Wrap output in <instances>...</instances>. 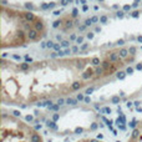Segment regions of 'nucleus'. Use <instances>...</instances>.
I'll return each mask as SVG.
<instances>
[{"mask_svg":"<svg viewBox=\"0 0 142 142\" xmlns=\"http://www.w3.org/2000/svg\"><path fill=\"white\" fill-rule=\"evenodd\" d=\"M0 142H44L36 128L24 122L14 113L1 115Z\"/></svg>","mask_w":142,"mask_h":142,"instance_id":"f257e3e1","label":"nucleus"},{"mask_svg":"<svg viewBox=\"0 0 142 142\" xmlns=\"http://www.w3.org/2000/svg\"><path fill=\"white\" fill-rule=\"evenodd\" d=\"M127 142H142V121L136 122V126L132 128Z\"/></svg>","mask_w":142,"mask_h":142,"instance_id":"f03ea898","label":"nucleus"},{"mask_svg":"<svg viewBox=\"0 0 142 142\" xmlns=\"http://www.w3.org/2000/svg\"><path fill=\"white\" fill-rule=\"evenodd\" d=\"M28 37H29V40H31V41H36V40H39V37H40V33H39L35 28H31V29H29V31H28Z\"/></svg>","mask_w":142,"mask_h":142,"instance_id":"7ed1b4c3","label":"nucleus"},{"mask_svg":"<svg viewBox=\"0 0 142 142\" xmlns=\"http://www.w3.org/2000/svg\"><path fill=\"white\" fill-rule=\"evenodd\" d=\"M107 60L112 64H118V62L121 64V57H120L118 52H115V51H112L107 55Z\"/></svg>","mask_w":142,"mask_h":142,"instance_id":"20e7f679","label":"nucleus"},{"mask_svg":"<svg viewBox=\"0 0 142 142\" xmlns=\"http://www.w3.org/2000/svg\"><path fill=\"white\" fill-rule=\"evenodd\" d=\"M23 16H24V19H25L28 23H35L36 19H37L33 11H25V13H23Z\"/></svg>","mask_w":142,"mask_h":142,"instance_id":"39448f33","label":"nucleus"},{"mask_svg":"<svg viewBox=\"0 0 142 142\" xmlns=\"http://www.w3.org/2000/svg\"><path fill=\"white\" fill-rule=\"evenodd\" d=\"M34 28L39 31V33H44V30H45V24H44V21L41 20V19H36V21L34 23Z\"/></svg>","mask_w":142,"mask_h":142,"instance_id":"423d86ee","label":"nucleus"},{"mask_svg":"<svg viewBox=\"0 0 142 142\" xmlns=\"http://www.w3.org/2000/svg\"><path fill=\"white\" fill-rule=\"evenodd\" d=\"M90 64L94 66V67H97V66H101V61H100V57H97V56H94L91 60H90Z\"/></svg>","mask_w":142,"mask_h":142,"instance_id":"0eeeda50","label":"nucleus"},{"mask_svg":"<svg viewBox=\"0 0 142 142\" xmlns=\"http://www.w3.org/2000/svg\"><path fill=\"white\" fill-rule=\"evenodd\" d=\"M77 142H104V141H101L100 138H82Z\"/></svg>","mask_w":142,"mask_h":142,"instance_id":"6e6552de","label":"nucleus"},{"mask_svg":"<svg viewBox=\"0 0 142 142\" xmlns=\"http://www.w3.org/2000/svg\"><path fill=\"white\" fill-rule=\"evenodd\" d=\"M65 28H64V30H67V29H70V28H72L74 25H75V23L72 21V20H65Z\"/></svg>","mask_w":142,"mask_h":142,"instance_id":"1a4fd4ad","label":"nucleus"},{"mask_svg":"<svg viewBox=\"0 0 142 142\" xmlns=\"http://www.w3.org/2000/svg\"><path fill=\"white\" fill-rule=\"evenodd\" d=\"M118 55H120L121 59H125V57H127V55H128V50H127V49H121L120 52H118Z\"/></svg>","mask_w":142,"mask_h":142,"instance_id":"9d476101","label":"nucleus"},{"mask_svg":"<svg viewBox=\"0 0 142 142\" xmlns=\"http://www.w3.org/2000/svg\"><path fill=\"white\" fill-rule=\"evenodd\" d=\"M126 71H118V72L116 74V77L117 79H120V80H122V79H125V76H126Z\"/></svg>","mask_w":142,"mask_h":142,"instance_id":"9b49d317","label":"nucleus"},{"mask_svg":"<svg viewBox=\"0 0 142 142\" xmlns=\"http://www.w3.org/2000/svg\"><path fill=\"white\" fill-rule=\"evenodd\" d=\"M107 21H108V18H107L106 15H101V16H100V23H101V24H106Z\"/></svg>","mask_w":142,"mask_h":142,"instance_id":"f8f14e48","label":"nucleus"},{"mask_svg":"<svg viewBox=\"0 0 142 142\" xmlns=\"http://www.w3.org/2000/svg\"><path fill=\"white\" fill-rule=\"evenodd\" d=\"M25 8L31 11V10H34V4L33 3H25Z\"/></svg>","mask_w":142,"mask_h":142,"instance_id":"ddd939ff","label":"nucleus"},{"mask_svg":"<svg viewBox=\"0 0 142 142\" xmlns=\"http://www.w3.org/2000/svg\"><path fill=\"white\" fill-rule=\"evenodd\" d=\"M40 9H41V10H47V9H50V5H49L47 3H42V4L40 5Z\"/></svg>","mask_w":142,"mask_h":142,"instance_id":"4468645a","label":"nucleus"},{"mask_svg":"<svg viewBox=\"0 0 142 142\" xmlns=\"http://www.w3.org/2000/svg\"><path fill=\"white\" fill-rule=\"evenodd\" d=\"M61 24H62V20H61V19H60V20H56V21L52 24V28H55V29H56V28H59Z\"/></svg>","mask_w":142,"mask_h":142,"instance_id":"2eb2a0df","label":"nucleus"},{"mask_svg":"<svg viewBox=\"0 0 142 142\" xmlns=\"http://www.w3.org/2000/svg\"><path fill=\"white\" fill-rule=\"evenodd\" d=\"M131 8H132L131 5H128V4H126V5H123V8H122V10H123L125 13H127V11H130V10H131Z\"/></svg>","mask_w":142,"mask_h":142,"instance_id":"dca6fc26","label":"nucleus"},{"mask_svg":"<svg viewBox=\"0 0 142 142\" xmlns=\"http://www.w3.org/2000/svg\"><path fill=\"white\" fill-rule=\"evenodd\" d=\"M116 15H117V18H123V16H125V11H123V10H118V11L116 13Z\"/></svg>","mask_w":142,"mask_h":142,"instance_id":"f3484780","label":"nucleus"},{"mask_svg":"<svg viewBox=\"0 0 142 142\" xmlns=\"http://www.w3.org/2000/svg\"><path fill=\"white\" fill-rule=\"evenodd\" d=\"M69 45H70V42H69L67 40L61 41V47H69Z\"/></svg>","mask_w":142,"mask_h":142,"instance_id":"a211bd4d","label":"nucleus"},{"mask_svg":"<svg viewBox=\"0 0 142 142\" xmlns=\"http://www.w3.org/2000/svg\"><path fill=\"white\" fill-rule=\"evenodd\" d=\"M54 50H56L57 52L61 51V44H55V45H54Z\"/></svg>","mask_w":142,"mask_h":142,"instance_id":"6ab92c4d","label":"nucleus"},{"mask_svg":"<svg viewBox=\"0 0 142 142\" xmlns=\"http://www.w3.org/2000/svg\"><path fill=\"white\" fill-rule=\"evenodd\" d=\"M135 52H136V47H135V46H131V47L128 49V54H131V55H135Z\"/></svg>","mask_w":142,"mask_h":142,"instance_id":"aec40b11","label":"nucleus"},{"mask_svg":"<svg viewBox=\"0 0 142 142\" xmlns=\"http://www.w3.org/2000/svg\"><path fill=\"white\" fill-rule=\"evenodd\" d=\"M60 4L62 6H66L67 4H70V0H60Z\"/></svg>","mask_w":142,"mask_h":142,"instance_id":"412c9836","label":"nucleus"},{"mask_svg":"<svg viewBox=\"0 0 142 142\" xmlns=\"http://www.w3.org/2000/svg\"><path fill=\"white\" fill-rule=\"evenodd\" d=\"M92 24H94V23H92L91 19H86V20H85V25H86V26H91Z\"/></svg>","mask_w":142,"mask_h":142,"instance_id":"4be33fe9","label":"nucleus"},{"mask_svg":"<svg viewBox=\"0 0 142 142\" xmlns=\"http://www.w3.org/2000/svg\"><path fill=\"white\" fill-rule=\"evenodd\" d=\"M54 45H55V44H54L52 41H47V42H46V46H47L49 49H54Z\"/></svg>","mask_w":142,"mask_h":142,"instance_id":"5701e85b","label":"nucleus"},{"mask_svg":"<svg viewBox=\"0 0 142 142\" xmlns=\"http://www.w3.org/2000/svg\"><path fill=\"white\" fill-rule=\"evenodd\" d=\"M131 15H132V18H138V15H140V11H138V10H135V11H133Z\"/></svg>","mask_w":142,"mask_h":142,"instance_id":"b1692460","label":"nucleus"},{"mask_svg":"<svg viewBox=\"0 0 142 142\" xmlns=\"http://www.w3.org/2000/svg\"><path fill=\"white\" fill-rule=\"evenodd\" d=\"M77 14H79V10H77L76 8H75V9H72V16H74V18H76V16H77Z\"/></svg>","mask_w":142,"mask_h":142,"instance_id":"393cba45","label":"nucleus"},{"mask_svg":"<svg viewBox=\"0 0 142 142\" xmlns=\"http://www.w3.org/2000/svg\"><path fill=\"white\" fill-rule=\"evenodd\" d=\"M76 42H77V44H82V42H84V37H82V36H79L77 40H76Z\"/></svg>","mask_w":142,"mask_h":142,"instance_id":"a878e982","label":"nucleus"},{"mask_svg":"<svg viewBox=\"0 0 142 142\" xmlns=\"http://www.w3.org/2000/svg\"><path fill=\"white\" fill-rule=\"evenodd\" d=\"M126 72H127V74H132V72H133V69L128 66V67L126 69Z\"/></svg>","mask_w":142,"mask_h":142,"instance_id":"bb28decb","label":"nucleus"},{"mask_svg":"<svg viewBox=\"0 0 142 142\" xmlns=\"http://www.w3.org/2000/svg\"><path fill=\"white\" fill-rule=\"evenodd\" d=\"M87 47H89V44H82L81 47H80V50H86Z\"/></svg>","mask_w":142,"mask_h":142,"instance_id":"cd10ccee","label":"nucleus"},{"mask_svg":"<svg viewBox=\"0 0 142 142\" xmlns=\"http://www.w3.org/2000/svg\"><path fill=\"white\" fill-rule=\"evenodd\" d=\"M57 56H59V52H51V55H50L51 59H55V57H57Z\"/></svg>","mask_w":142,"mask_h":142,"instance_id":"c85d7f7f","label":"nucleus"},{"mask_svg":"<svg viewBox=\"0 0 142 142\" xmlns=\"http://www.w3.org/2000/svg\"><path fill=\"white\" fill-rule=\"evenodd\" d=\"M25 61H26V62H33V59H31L29 55H26V56H25Z\"/></svg>","mask_w":142,"mask_h":142,"instance_id":"c756f323","label":"nucleus"},{"mask_svg":"<svg viewBox=\"0 0 142 142\" xmlns=\"http://www.w3.org/2000/svg\"><path fill=\"white\" fill-rule=\"evenodd\" d=\"M91 20H92V23H97V21H100V19H99L97 16H92Z\"/></svg>","mask_w":142,"mask_h":142,"instance_id":"7c9ffc66","label":"nucleus"},{"mask_svg":"<svg viewBox=\"0 0 142 142\" xmlns=\"http://www.w3.org/2000/svg\"><path fill=\"white\" fill-rule=\"evenodd\" d=\"M71 52H72V50H71V49H66L65 50V55H70Z\"/></svg>","mask_w":142,"mask_h":142,"instance_id":"2f4dec72","label":"nucleus"},{"mask_svg":"<svg viewBox=\"0 0 142 142\" xmlns=\"http://www.w3.org/2000/svg\"><path fill=\"white\" fill-rule=\"evenodd\" d=\"M86 28H87L86 25H81V26H79V30H80V31H84Z\"/></svg>","mask_w":142,"mask_h":142,"instance_id":"473e14b6","label":"nucleus"},{"mask_svg":"<svg viewBox=\"0 0 142 142\" xmlns=\"http://www.w3.org/2000/svg\"><path fill=\"white\" fill-rule=\"evenodd\" d=\"M86 36H87V39H92L94 37V33H89Z\"/></svg>","mask_w":142,"mask_h":142,"instance_id":"72a5a7b5","label":"nucleus"},{"mask_svg":"<svg viewBox=\"0 0 142 142\" xmlns=\"http://www.w3.org/2000/svg\"><path fill=\"white\" fill-rule=\"evenodd\" d=\"M70 39H71V40H75V41L77 40V37H76V35H75V34H72V35H71V36H70Z\"/></svg>","mask_w":142,"mask_h":142,"instance_id":"f704fd0d","label":"nucleus"},{"mask_svg":"<svg viewBox=\"0 0 142 142\" xmlns=\"http://www.w3.org/2000/svg\"><path fill=\"white\" fill-rule=\"evenodd\" d=\"M71 50H72V52H77V51H79V47H77V46H74Z\"/></svg>","mask_w":142,"mask_h":142,"instance_id":"c9c22d12","label":"nucleus"},{"mask_svg":"<svg viewBox=\"0 0 142 142\" xmlns=\"http://www.w3.org/2000/svg\"><path fill=\"white\" fill-rule=\"evenodd\" d=\"M123 44H125V40H122V39L117 41V45H123Z\"/></svg>","mask_w":142,"mask_h":142,"instance_id":"e433bc0d","label":"nucleus"},{"mask_svg":"<svg viewBox=\"0 0 142 142\" xmlns=\"http://www.w3.org/2000/svg\"><path fill=\"white\" fill-rule=\"evenodd\" d=\"M136 69L137 70H142V64H137L136 65Z\"/></svg>","mask_w":142,"mask_h":142,"instance_id":"4c0bfd02","label":"nucleus"},{"mask_svg":"<svg viewBox=\"0 0 142 142\" xmlns=\"http://www.w3.org/2000/svg\"><path fill=\"white\" fill-rule=\"evenodd\" d=\"M49 5H50V9H54V8L56 6V4H55V3H50Z\"/></svg>","mask_w":142,"mask_h":142,"instance_id":"58836bf2","label":"nucleus"},{"mask_svg":"<svg viewBox=\"0 0 142 142\" xmlns=\"http://www.w3.org/2000/svg\"><path fill=\"white\" fill-rule=\"evenodd\" d=\"M61 14V10H55L54 11V15H60Z\"/></svg>","mask_w":142,"mask_h":142,"instance_id":"ea45409f","label":"nucleus"},{"mask_svg":"<svg viewBox=\"0 0 142 142\" xmlns=\"http://www.w3.org/2000/svg\"><path fill=\"white\" fill-rule=\"evenodd\" d=\"M82 10H84V11H87V10H89V6H87V5H84Z\"/></svg>","mask_w":142,"mask_h":142,"instance_id":"a19ab883","label":"nucleus"},{"mask_svg":"<svg viewBox=\"0 0 142 142\" xmlns=\"http://www.w3.org/2000/svg\"><path fill=\"white\" fill-rule=\"evenodd\" d=\"M56 39H57L59 41H64V40H62V37H61V35H57V36H56Z\"/></svg>","mask_w":142,"mask_h":142,"instance_id":"79ce46f5","label":"nucleus"},{"mask_svg":"<svg viewBox=\"0 0 142 142\" xmlns=\"http://www.w3.org/2000/svg\"><path fill=\"white\" fill-rule=\"evenodd\" d=\"M13 57H14L15 60H20V56H19V55H14Z\"/></svg>","mask_w":142,"mask_h":142,"instance_id":"37998d69","label":"nucleus"},{"mask_svg":"<svg viewBox=\"0 0 142 142\" xmlns=\"http://www.w3.org/2000/svg\"><path fill=\"white\" fill-rule=\"evenodd\" d=\"M1 4H3V6H4V5L8 4V1H6V0H1Z\"/></svg>","mask_w":142,"mask_h":142,"instance_id":"c03bdc74","label":"nucleus"},{"mask_svg":"<svg viewBox=\"0 0 142 142\" xmlns=\"http://www.w3.org/2000/svg\"><path fill=\"white\" fill-rule=\"evenodd\" d=\"M137 41H138V42H142V36H138V37H137Z\"/></svg>","mask_w":142,"mask_h":142,"instance_id":"a18cd8bd","label":"nucleus"},{"mask_svg":"<svg viewBox=\"0 0 142 142\" xmlns=\"http://www.w3.org/2000/svg\"><path fill=\"white\" fill-rule=\"evenodd\" d=\"M137 6H138L137 3H133V4H132V8H137Z\"/></svg>","mask_w":142,"mask_h":142,"instance_id":"49530a36","label":"nucleus"},{"mask_svg":"<svg viewBox=\"0 0 142 142\" xmlns=\"http://www.w3.org/2000/svg\"><path fill=\"white\" fill-rule=\"evenodd\" d=\"M112 8H113V9H118V8H120V6H118V5H116V4H115V5H113V6H112Z\"/></svg>","mask_w":142,"mask_h":142,"instance_id":"de8ad7c7","label":"nucleus"},{"mask_svg":"<svg viewBox=\"0 0 142 142\" xmlns=\"http://www.w3.org/2000/svg\"><path fill=\"white\" fill-rule=\"evenodd\" d=\"M80 3H81V4H85V3H86V0H80Z\"/></svg>","mask_w":142,"mask_h":142,"instance_id":"09e8293b","label":"nucleus"},{"mask_svg":"<svg viewBox=\"0 0 142 142\" xmlns=\"http://www.w3.org/2000/svg\"><path fill=\"white\" fill-rule=\"evenodd\" d=\"M138 1H141V0H135V3H137V4H138Z\"/></svg>","mask_w":142,"mask_h":142,"instance_id":"8fccbe9b","label":"nucleus"},{"mask_svg":"<svg viewBox=\"0 0 142 142\" xmlns=\"http://www.w3.org/2000/svg\"><path fill=\"white\" fill-rule=\"evenodd\" d=\"M99 1H104V0H99Z\"/></svg>","mask_w":142,"mask_h":142,"instance_id":"3c124183","label":"nucleus"}]
</instances>
